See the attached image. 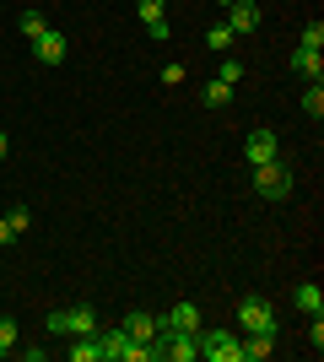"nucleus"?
I'll use <instances>...</instances> for the list:
<instances>
[{"mask_svg": "<svg viewBox=\"0 0 324 362\" xmlns=\"http://www.w3.org/2000/svg\"><path fill=\"white\" fill-rule=\"evenodd\" d=\"M0 157H6V136H0Z\"/></svg>", "mask_w": 324, "mask_h": 362, "instance_id": "25", "label": "nucleus"}, {"mask_svg": "<svg viewBox=\"0 0 324 362\" xmlns=\"http://www.w3.org/2000/svg\"><path fill=\"white\" fill-rule=\"evenodd\" d=\"M195 346H200V357L211 362H244V335H232V330H195Z\"/></svg>", "mask_w": 324, "mask_h": 362, "instance_id": "1", "label": "nucleus"}, {"mask_svg": "<svg viewBox=\"0 0 324 362\" xmlns=\"http://www.w3.org/2000/svg\"><path fill=\"white\" fill-rule=\"evenodd\" d=\"M303 44H313V49H324V22H308V28H303Z\"/></svg>", "mask_w": 324, "mask_h": 362, "instance_id": "23", "label": "nucleus"}, {"mask_svg": "<svg viewBox=\"0 0 324 362\" xmlns=\"http://www.w3.org/2000/svg\"><path fill=\"white\" fill-rule=\"evenodd\" d=\"M71 357H76V362H103V357H97V335H76Z\"/></svg>", "mask_w": 324, "mask_h": 362, "instance_id": "18", "label": "nucleus"}, {"mask_svg": "<svg viewBox=\"0 0 324 362\" xmlns=\"http://www.w3.org/2000/svg\"><path fill=\"white\" fill-rule=\"evenodd\" d=\"M227 44H238L232 28H211V33H205V49H216V54H227Z\"/></svg>", "mask_w": 324, "mask_h": 362, "instance_id": "19", "label": "nucleus"}, {"mask_svg": "<svg viewBox=\"0 0 324 362\" xmlns=\"http://www.w3.org/2000/svg\"><path fill=\"white\" fill-rule=\"evenodd\" d=\"M140 22H146V33H152V44H168V16H162V0H140Z\"/></svg>", "mask_w": 324, "mask_h": 362, "instance_id": "9", "label": "nucleus"}, {"mask_svg": "<svg viewBox=\"0 0 324 362\" xmlns=\"http://www.w3.org/2000/svg\"><path fill=\"white\" fill-rule=\"evenodd\" d=\"M254 195H260V200H287V195H292V168L281 163V157H276V163H260V168H254Z\"/></svg>", "mask_w": 324, "mask_h": 362, "instance_id": "2", "label": "nucleus"}, {"mask_svg": "<svg viewBox=\"0 0 324 362\" xmlns=\"http://www.w3.org/2000/svg\"><path fill=\"white\" fill-rule=\"evenodd\" d=\"M124 346H130L124 325H119V330H97V357H103V362H119V357H124Z\"/></svg>", "mask_w": 324, "mask_h": 362, "instance_id": "12", "label": "nucleus"}, {"mask_svg": "<svg viewBox=\"0 0 324 362\" xmlns=\"http://www.w3.org/2000/svg\"><path fill=\"white\" fill-rule=\"evenodd\" d=\"M227 28H232V38L254 33V28H260V6H254V0H232V6H227Z\"/></svg>", "mask_w": 324, "mask_h": 362, "instance_id": "6", "label": "nucleus"}, {"mask_svg": "<svg viewBox=\"0 0 324 362\" xmlns=\"http://www.w3.org/2000/svg\"><path fill=\"white\" fill-rule=\"evenodd\" d=\"M49 335H97V314L87 308V303L54 308V314H49Z\"/></svg>", "mask_w": 324, "mask_h": 362, "instance_id": "3", "label": "nucleus"}, {"mask_svg": "<svg viewBox=\"0 0 324 362\" xmlns=\"http://www.w3.org/2000/svg\"><path fill=\"white\" fill-rule=\"evenodd\" d=\"M292 303H297V308H303V314H324V292H319V281H303V287H297L292 292Z\"/></svg>", "mask_w": 324, "mask_h": 362, "instance_id": "14", "label": "nucleus"}, {"mask_svg": "<svg viewBox=\"0 0 324 362\" xmlns=\"http://www.w3.org/2000/svg\"><path fill=\"white\" fill-rule=\"evenodd\" d=\"M32 60H38V65H60L65 60V38L54 28H44L38 38H32Z\"/></svg>", "mask_w": 324, "mask_h": 362, "instance_id": "7", "label": "nucleus"}, {"mask_svg": "<svg viewBox=\"0 0 324 362\" xmlns=\"http://www.w3.org/2000/svg\"><path fill=\"white\" fill-rule=\"evenodd\" d=\"M216 76H222L227 87H238V81H244V65H238V60H222V71H216Z\"/></svg>", "mask_w": 324, "mask_h": 362, "instance_id": "21", "label": "nucleus"}, {"mask_svg": "<svg viewBox=\"0 0 324 362\" xmlns=\"http://www.w3.org/2000/svg\"><path fill=\"white\" fill-rule=\"evenodd\" d=\"M124 335H130V341H157V335H162V319L157 314H130L124 319Z\"/></svg>", "mask_w": 324, "mask_h": 362, "instance_id": "11", "label": "nucleus"}, {"mask_svg": "<svg viewBox=\"0 0 324 362\" xmlns=\"http://www.w3.org/2000/svg\"><path fill=\"white\" fill-rule=\"evenodd\" d=\"M292 71L308 76V81H319V76H324V54H319L313 44H297V49H292Z\"/></svg>", "mask_w": 324, "mask_h": 362, "instance_id": "10", "label": "nucleus"}, {"mask_svg": "<svg viewBox=\"0 0 324 362\" xmlns=\"http://www.w3.org/2000/svg\"><path fill=\"white\" fill-rule=\"evenodd\" d=\"M244 157H248L254 168H260V163H276V157H281V141H276V130H254V136L244 141Z\"/></svg>", "mask_w": 324, "mask_h": 362, "instance_id": "5", "label": "nucleus"}, {"mask_svg": "<svg viewBox=\"0 0 324 362\" xmlns=\"http://www.w3.org/2000/svg\"><path fill=\"white\" fill-rule=\"evenodd\" d=\"M200 103H205V108H227V103H232V87L222 81V76H211V81L200 87Z\"/></svg>", "mask_w": 324, "mask_h": 362, "instance_id": "15", "label": "nucleus"}, {"mask_svg": "<svg viewBox=\"0 0 324 362\" xmlns=\"http://www.w3.org/2000/svg\"><path fill=\"white\" fill-rule=\"evenodd\" d=\"M238 330H244V335H254V330H276L270 303H265V298H244V303H238Z\"/></svg>", "mask_w": 324, "mask_h": 362, "instance_id": "4", "label": "nucleus"}, {"mask_svg": "<svg viewBox=\"0 0 324 362\" xmlns=\"http://www.w3.org/2000/svg\"><path fill=\"white\" fill-rule=\"evenodd\" d=\"M303 114H313V119L324 114V87H319V81H313V87L303 92Z\"/></svg>", "mask_w": 324, "mask_h": 362, "instance_id": "20", "label": "nucleus"}, {"mask_svg": "<svg viewBox=\"0 0 324 362\" xmlns=\"http://www.w3.org/2000/svg\"><path fill=\"white\" fill-rule=\"evenodd\" d=\"M6 227H11V238H22V233L32 227V211L28 206H11V211H6Z\"/></svg>", "mask_w": 324, "mask_h": 362, "instance_id": "17", "label": "nucleus"}, {"mask_svg": "<svg viewBox=\"0 0 324 362\" xmlns=\"http://www.w3.org/2000/svg\"><path fill=\"white\" fill-rule=\"evenodd\" d=\"M162 330H200V303H173L168 314H162Z\"/></svg>", "mask_w": 324, "mask_h": 362, "instance_id": "8", "label": "nucleus"}, {"mask_svg": "<svg viewBox=\"0 0 324 362\" xmlns=\"http://www.w3.org/2000/svg\"><path fill=\"white\" fill-rule=\"evenodd\" d=\"M11 346H16V325H11V319H0V357H6Z\"/></svg>", "mask_w": 324, "mask_h": 362, "instance_id": "22", "label": "nucleus"}, {"mask_svg": "<svg viewBox=\"0 0 324 362\" xmlns=\"http://www.w3.org/2000/svg\"><path fill=\"white\" fill-rule=\"evenodd\" d=\"M6 243H11V227H6V216H0V249H6Z\"/></svg>", "mask_w": 324, "mask_h": 362, "instance_id": "24", "label": "nucleus"}, {"mask_svg": "<svg viewBox=\"0 0 324 362\" xmlns=\"http://www.w3.org/2000/svg\"><path fill=\"white\" fill-rule=\"evenodd\" d=\"M44 28H49V22H44V11H22V22H16V33H22L28 44H32V38H38Z\"/></svg>", "mask_w": 324, "mask_h": 362, "instance_id": "16", "label": "nucleus"}, {"mask_svg": "<svg viewBox=\"0 0 324 362\" xmlns=\"http://www.w3.org/2000/svg\"><path fill=\"white\" fill-rule=\"evenodd\" d=\"M276 351V330H254V335H244V362H265Z\"/></svg>", "mask_w": 324, "mask_h": 362, "instance_id": "13", "label": "nucleus"}, {"mask_svg": "<svg viewBox=\"0 0 324 362\" xmlns=\"http://www.w3.org/2000/svg\"><path fill=\"white\" fill-rule=\"evenodd\" d=\"M216 6H232V0H216Z\"/></svg>", "mask_w": 324, "mask_h": 362, "instance_id": "26", "label": "nucleus"}]
</instances>
